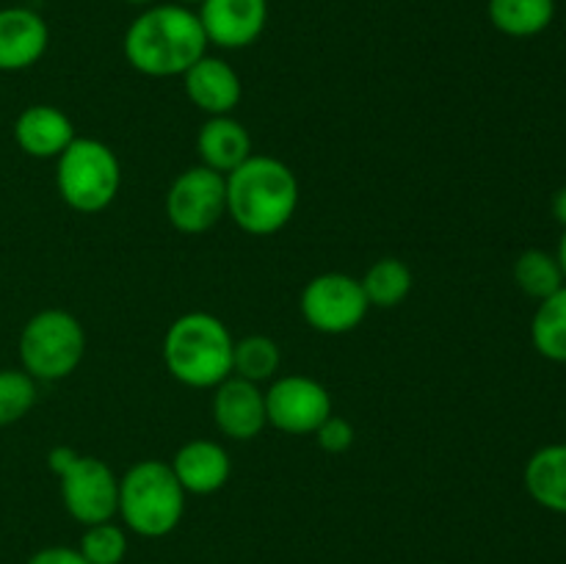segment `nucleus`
I'll use <instances>...</instances> for the list:
<instances>
[{"label": "nucleus", "instance_id": "f257e3e1", "mask_svg": "<svg viewBox=\"0 0 566 564\" xmlns=\"http://www.w3.org/2000/svg\"><path fill=\"white\" fill-rule=\"evenodd\" d=\"M205 53L202 22L186 6H149L125 33L127 64L149 77H182Z\"/></svg>", "mask_w": 566, "mask_h": 564}, {"label": "nucleus", "instance_id": "f03ea898", "mask_svg": "<svg viewBox=\"0 0 566 564\" xmlns=\"http://www.w3.org/2000/svg\"><path fill=\"white\" fill-rule=\"evenodd\" d=\"M227 216L249 236H274L298 208V180L287 164L271 155H249L224 175Z\"/></svg>", "mask_w": 566, "mask_h": 564}, {"label": "nucleus", "instance_id": "7ed1b4c3", "mask_svg": "<svg viewBox=\"0 0 566 564\" xmlns=\"http://www.w3.org/2000/svg\"><path fill=\"white\" fill-rule=\"evenodd\" d=\"M232 348L235 337L224 321L210 313H186L166 330L164 363L180 385L213 390L232 376Z\"/></svg>", "mask_w": 566, "mask_h": 564}, {"label": "nucleus", "instance_id": "20e7f679", "mask_svg": "<svg viewBox=\"0 0 566 564\" xmlns=\"http://www.w3.org/2000/svg\"><path fill=\"white\" fill-rule=\"evenodd\" d=\"M186 512V490L164 459H142L119 479L116 514L127 531L160 540L180 525Z\"/></svg>", "mask_w": 566, "mask_h": 564}, {"label": "nucleus", "instance_id": "39448f33", "mask_svg": "<svg viewBox=\"0 0 566 564\" xmlns=\"http://www.w3.org/2000/svg\"><path fill=\"white\" fill-rule=\"evenodd\" d=\"M55 186L77 213H99L122 188V166L114 149L99 138H77L59 155Z\"/></svg>", "mask_w": 566, "mask_h": 564}, {"label": "nucleus", "instance_id": "423d86ee", "mask_svg": "<svg viewBox=\"0 0 566 564\" xmlns=\"http://www.w3.org/2000/svg\"><path fill=\"white\" fill-rule=\"evenodd\" d=\"M86 354V332L72 313L39 310L20 332V363L36 382H59L75 374Z\"/></svg>", "mask_w": 566, "mask_h": 564}, {"label": "nucleus", "instance_id": "0eeeda50", "mask_svg": "<svg viewBox=\"0 0 566 564\" xmlns=\"http://www.w3.org/2000/svg\"><path fill=\"white\" fill-rule=\"evenodd\" d=\"M48 464L59 476L61 501L72 520L81 525L114 520L119 509V479L103 459L77 453L70 446H55L48 453Z\"/></svg>", "mask_w": 566, "mask_h": 564}, {"label": "nucleus", "instance_id": "6e6552de", "mask_svg": "<svg viewBox=\"0 0 566 564\" xmlns=\"http://www.w3.org/2000/svg\"><path fill=\"white\" fill-rule=\"evenodd\" d=\"M370 304L363 282L352 274L326 271L313 276L302 291V315L321 335H346L357 330Z\"/></svg>", "mask_w": 566, "mask_h": 564}, {"label": "nucleus", "instance_id": "1a4fd4ad", "mask_svg": "<svg viewBox=\"0 0 566 564\" xmlns=\"http://www.w3.org/2000/svg\"><path fill=\"white\" fill-rule=\"evenodd\" d=\"M227 216L224 175L208 166H191L171 180L166 191V219L186 236H199Z\"/></svg>", "mask_w": 566, "mask_h": 564}, {"label": "nucleus", "instance_id": "9d476101", "mask_svg": "<svg viewBox=\"0 0 566 564\" xmlns=\"http://www.w3.org/2000/svg\"><path fill=\"white\" fill-rule=\"evenodd\" d=\"M265 415L269 426L285 435H315L332 415V396L318 379L287 374L271 382L265 390Z\"/></svg>", "mask_w": 566, "mask_h": 564}, {"label": "nucleus", "instance_id": "9b49d317", "mask_svg": "<svg viewBox=\"0 0 566 564\" xmlns=\"http://www.w3.org/2000/svg\"><path fill=\"white\" fill-rule=\"evenodd\" d=\"M208 44L224 50L249 48L269 22V0H202L197 11Z\"/></svg>", "mask_w": 566, "mask_h": 564}, {"label": "nucleus", "instance_id": "f8f14e48", "mask_svg": "<svg viewBox=\"0 0 566 564\" xmlns=\"http://www.w3.org/2000/svg\"><path fill=\"white\" fill-rule=\"evenodd\" d=\"M213 390V420L221 435L241 442L260 437V431L269 426L265 390H260V385H254V382L241 379V376H227Z\"/></svg>", "mask_w": 566, "mask_h": 564}, {"label": "nucleus", "instance_id": "ddd939ff", "mask_svg": "<svg viewBox=\"0 0 566 564\" xmlns=\"http://www.w3.org/2000/svg\"><path fill=\"white\" fill-rule=\"evenodd\" d=\"M182 88H186V97L208 116L232 114L243 94L241 75H238L235 66L208 53L191 70H186Z\"/></svg>", "mask_w": 566, "mask_h": 564}, {"label": "nucleus", "instance_id": "4468645a", "mask_svg": "<svg viewBox=\"0 0 566 564\" xmlns=\"http://www.w3.org/2000/svg\"><path fill=\"white\" fill-rule=\"evenodd\" d=\"M50 44L48 22L25 6L0 9V72H22L36 64Z\"/></svg>", "mask_w": 566, "mask_h": 564}, {"label": "nucleus", "instance_id": "2eb2a0df", "mask_svg": "<svg viewBox=\"0 0 566 564\" xmlns=\"http://www.w3.org/2000/svg\"><path fill=\"white\" fill-rule=\"evenodd\" d=\"M169 464L186 495H213L232 476L230 453L216 440H188Z\"/></svg>", "mask_w": 566, "mask_h": 564}, {"label": "nucleus", "instance_id": "dca6fc26", "mask_svg": "<svg viewBox=\"0 0 566 564\" xmlns=\"http://www.w3.org/2000/svg\"><path fill=\"white\" fill-rule=\"evenodd\" d=\"M14 142L31 158H59L75 142V125L55 105H28L14 122Z\"/></svg>", "mask_w": 566, "mask_h": 564}, {"label": "nucleus", "instance_id": "f3484780", "mask_svg": "<svg viewBox=\"0 0 566 564\" xmlns=\"http://www.w3.org/2000/svg\"><path fill=\"white\" fill-rule=\"evenodd\" d=\"M197 149L202 166L230 175L252 155V136L235 116H208L197 133Z\"/></svg>", "mask_w": 566, "mask_h": 564}, {"label": "nucleus", "instance_id": "a211bd4d", "mask_svg": "<svg viewBox=\"0 0 566 564\" xmlns=\"http://www.w3.org/2000/svg\"><path fill=\"white\" fill-rule=\"evenodd\" d=\"M525 490L542 509L566 514V442L539 448L525 462Z\"/></svg>", "mask_w": 566, "mask_h": 564}, {"label": "nucleus", "instance_id": "6ab92c4d", "mask_svg": "<svg viewBox=\"0 0 566 564\" xmlns=\"http://www.w3.org/2000/svg\"><path fill=\"white\" fill-rule=\"evenodd\" d=\"M490 22L512 39H531L547 31L556 17V0H490Z\"/></svg>", "mask_w": 566, "mask_h": 564}, {"label": "nucleus", "instance_id": "aec40b11", "mask_svg": "<svg viewBox=\"0 0 566 564\" xmlns=\"http://www.w3.org/2000/svg\"><path fill=\"white\" fill-rule=\"evenodd\" d=\"M534 348L551 363H566V285L542 299L531 321Z\"/></svg>", "mask_w": 566, "mask_h": 564}, {"label": "nucleus", "instance_id": "412c9836", "mask_svg": "<svg viewBox=\"0 0 566 564\" xmlns=\"http://www.w3.org/2000/svg\"><path fill=\"white\" fill-rule=\"evenodd\" d=\"M359 282H363V291L365 296H368L370 307L390 310L398 307V304L409 296L415 276L412 269H409L403 260L381 258L365 271V276Z\"/></svg>", "mask_w": 566, "mask_h": 564}, {"label": "nucleus", "instance_id": "4be33fe9", "mask_svg": "<svg viewBox=\"0 0 566 564\" xmlns=\"http://www.w3.org/2000/svg\"><path fill=\"white\" fill-rule=\"evenodd\" d=\"M514 282L525 296L536 299V302L553 296L558 288L566 285L556 254L545 252V249H525L520 254L514 263Z\"/></svg>", "mask_w": 566, "mask_h": 564}, {"label": "nucleus", "instance_id": "5701e85b", "mask_svg": "<svg viewBox=\"0 0 566 564\" xmlns=\"http://www.w3.org/2000/svg\"><path fill=\"white\" fill-rule=\"evenodd\" d=\"M282 365V352L269 335H247L232 348V376L263 385L274 379Z\"/></svg>", "mask_w": 566, "mask_h": 564}, {"label": "nucleus", "instance_id": "b1692460", "mask_svg": "<svg viewBox=\"0 0 566 564\" xmlns=\"http://www.w3.org/2000/svg\"><path fill=\"white\" fill-rule=\"evenodd\" d=\"M36 404V379L22 368H0V426L25 418Z\"/></svg>", "mask_w": 566, "mask_h": 564}, {"label": "nucleus", "instance_id": "393cba45", "mask_svg": "<svg viewBox=\"0 0 566 564\" xmlns=\"http://www.w3.org/2000/svg\"><path fill=\"white\" fill-rule=\"evenodd\" d=\"M77 551L88 564H122L127 556V531L111 520L86 525Z\"/></svg>", "mask_w": 566, "mask_h": 564}, {"label": "nucleus", "instance_id": "a878e982", "mask_svg": "<svg viewBox=\"0 0 566 564\" xmlns=\"http://www.w3.org/2000/svg\"><path fill=\"white\" fill-rule=\"evenodd\" d=\"M315 442L324 448L326 453H343L352 448L354 442V426L340 415H329L324 424L315 429Z\"/></svg>", "mask_w": 566, "mask_h": 564}, {"label": "nucleus", "instance_id": "bb28decb", "mask_svg": "<svg viewBox=\"0 0 566 564\" xmlns=\"http://www.w3.org/2000/svg\"><path fill=\"white\" fill-rule=\"evenodd\" d=\"M25 564H88L83 558V553L77 547H66V545H50L42 547V551L33 553Z\"/></svg>", "mask_w": 566, "mask_h": 564}, {"label": "nucleus", "instance_id": "cd10ccee", "mask_svg": "<svg viewBox=\"0 0 566 564\" xmlns=\"http://www.w3.org/2000/svg\"><path fill=\"white\" fill-rule=\"evenodd\" d=\"M553 216L562 221V227H566V186L558 188L556 197H553Z\"/></svg>", "mask_w": 566, "mask_h": 564}, {"label": "nucleus", "instance_id": "c85d7f7f", "mask_svg": "<svg viewBox=\"0 0 566 564\" xmlns=\"http://www.w3.org/2000/svg\"><path fill=\"white\" fill-rule=\"evenodd\" d=\"M556 260H558V265H562V271H564V280H566V227H564V236H562V241H558V254H556Z\"/></svg>", "mask_w": 566, "mask_h": 564}, {"label": "nucleus", "instance_id": "c756f323", "mask_svg": "<svg viewBox=\"0 0 566 564\" xmlns=\"http://www.w3.org/2000/svg\"><path fill=\"white\" fill-rule=\"evenodd\" d=\"M127 3H136V6H149L153 0H127Z\"/></svg>", "mask_w": 566, "mask_h": 564}, {"label": "nucleus", "instance_id": "7c9ffc66", "mask_svg": "<svg viewBox=\"0 0 566 564\" xmlns=\"http://www.w3.org/2000/svg\"><path fill=\"white\" fill-rule=\"evenodd\" d=\"M180 3H202V0H180Z\"/></svg>", "mask_w": 566, "mask_h": 564}]
</instances>
